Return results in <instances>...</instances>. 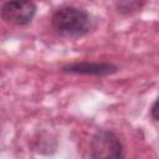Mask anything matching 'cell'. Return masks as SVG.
Segmentation results:
<instances>
[{
	"mask_svg": "<svg viewBox=\"0 0 159 159\" xmlns=\"http://www.w3.org/2000/svg\"><path fill=\"white\" fill-rule=\"evenodd\" d=\"M117 67L112 63H96V62H81L71 63L62 67V71L66 73L76 75H91V76H107L117 72Z\"/></svg>",
	"mask_w": 159,
	"mask_h": 159,
	"instance_id": "4",
	"label": "cell"
},
{
	"mask_svg": "<svg viewBox=\"0 0 159 159\" xmlns=\"http://www.w3.org/2000/svg\"><path fill=\"white\" fill-rule=\"evenodd\" d=\"M123 145L119 138L111 130H98L91 140V157L102 158H122Z\"/></svg>",
	"mask_w": 159,
	"mask_h": 159,
	"instance_id": "2",
	"label": "cell"
},
{
	"mask_svg": "<svg viewBox=\"0 0 159 159\" xmlns=\"http://www.w3.org/2000/svg\"><path fill=\"white\" fill-rule=\"evenodd\" d=\"M150 114L155 120H159V98L153 103V106L150 108Z\"/></svg>",
	"mask_w": 159,
	"mask_h": 159,
	"instance_id": "6",
	"label": "cell"
},
{
	"mask_svg": "<svg viewBox=\"0 0 159 159\" xmlns=\"http://www.w3.org/2000/svg\"><path fill=\"white\" fill-rule=\"evenodd\" d=\"M36 14V5L32 0H7L2 4L1 17L5 22L17 26L27 25Z\"/></svg>",
	"mask_w": 159,
	"mask_h": 159,
	"instance_id": "3",
	"label": "cell"
},
{
	"mask_svg": "<svg viewBox=\"0 0 159 159\" xmlns=\"http://www.w3.org/2000/svg\"><path fill=\"white\" fill-rule=\"evenodd\" d=\"M145 0H120L118 5V11L123 14H132L142 7Z\"/></svg>",
	"mask_w": 159,
	"mask_h": 159,
	"instance_id": "5",
	"label": "cell"
},
{
	"mask_svg": "<svg viewBox=\"0 0 159 159\" xmlns=\"http://www.w3.org/2000/svg\"><path fill=\"white\" fill-rule=\"evenodd\" d=\"M52 29L63 37H80L91 29L89 14L80 7L66 6L58 9L51 19Z\"/></svg>",
	"mask_w": 159,
	"mask_h": 159,
	"instance_id": "1",
	"label": "cell"
}]
</instances>
